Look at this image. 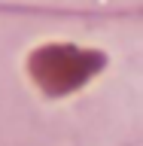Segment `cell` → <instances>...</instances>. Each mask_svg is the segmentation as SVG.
<instances>
[{
  "instance_id": "obj_1",
  "label": "cell",
  "mask_w": 143,
  "mask_h": 146,
  "mask_svg": "<svg viewBox=\"0 0 143 146\" xmlns=\"http://www.w3.org/2000/svg\"><path fill=\"white\" fill-rule=\"evenodd\" d=\"M100 64H104L100 52H85L79 46H43L31 55L27 70L43 91L67 94L82 82H88Z\"/></svg>"
}]
</instances>
